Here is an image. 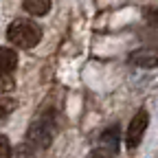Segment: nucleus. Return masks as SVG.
Returning <instances> with one entry per match:
<instances>
[{"mask_svg": "<svg viewBox=\"0 0 158 158\" xmlns=\"http://www.w3.org/2000/svg\"><path fill=\"white\" fill-rule=\"evenodd\" d=\"M7 37L9 42L18 48H33L40 40H42V31H40V27L35 22H31V20H13V22L9 24L7 29Z\"/></svg>", "mask_w": 158, "mask_h": 158, "instance_id": "1", "label": "nucleus"}, {"mask_svg": "<svg viewBox=\"0 0 158 158\" xmlns=\"http://www.w3.org/2000/svg\"><path fill=\"white\" fill-rule=\"evenodd\" d=\"M55 138V123L51 116H40L27 130V147L29 149H46Z\"/></svg>", "mask_w": 158, "mask_h": 158, "instance_id": "2", "label": "nucleus"}, {"mask_svg": "<svg viewBox=\"0 0 158 158\" xmlns=\"http://www.w3.org/2000/svg\"><path fill=\"white\" fill-rule=\"evenodd\" d=\"M147 123H149V114H147V110H138V112L132 116V121L127 123V130H125V145H127V149L138 147L141 138L145 136Z\"/></svg>", "mask_w": 158, "mask_h": 158, "instance_id": "3", "label": "nucleus"}, {"mask_svg": "<svg viewBox=\"0 0 158 158\" xmlns=\"http://www.w3.org/2000/svg\"><path fill=\"white\" fill-rule=\"evenodd\" d=\"M130 64L132 66H138V68H156L158 66V48H136L130 53Z\"/></svg>", "mask_w": 158, "mask_h": 158, "instance_id": "4", "label": "nucleus"}, {"mask_svg": "<svg viewBox=\"0 0 158 158\" xmlns=\"http://www.w3.org/2000/svg\"><path fill=\"white\" fill-rule=\"evenodd\" d=\"M22 5L27 13L37 15V18H42L51 11V0H22Z\"/></svg>", "mask_w": 158, "mask_h": 158, "instance_id": "5", "label": "nucleus"}, {"mask_svg": "<svg viewBox=\"0 0 158 158\" xmlns=\"http://www.w3.org/2000/svg\"><path fill=\"white\" fill-rule=\"evenodd\" d=\"M18 66V53L13 48L0 46V73H11Z\"/></svg>", "mask_w": 158, "mask_h": 158, "instance_id": "6", "label": "nucleus"}, {"mask_svg": "<svg viewBox=\"0 0 158 158\" xmlns=\"http://www.w3.org/2000/svg\"><path fill=\"white\" fill-rule=\"evenodd\" d=\"M101 143L108 152H112V154L116 152V147H118V127L116 125H112L110 130H106L101 134Z\"/></svg>", "mask_w": 158, "mask_h": 158, "instance_id": "7", "label": "nucleus"}, {"mask_svg": "<svg viewBox=\"0 0 158 158\" xmlns=\"http://www.w3.org/2000/svg\"><path fill=\"white\" fill-rule=\"evenodd\" d=\"M15 101L13 99H9V97H0V121H2V118H7L13 110H15Z\"/></svg>", "mask_w": 158, "mask_h": 158, "instance_id": "8", "label": "nucleus"}, {"mask_svg": "<svg viewBox=\"0 0 158 158\" xmlns=\"http://www.w3.org/2000/svg\"><path fill=\"white\" fill-rule=\"evenodd\" d=\"M13 88H15V81H13L11 73H0V94H7Z\"/></svg>", "mask_w": 158, "mask_h": 158, "instance_id": "9", "label": "nucleus"}, {"mask_svg": "<svg viewBox=\"0 0 158 158\" xmlns=\"http://www.w3.org/2000/svg\"><path fill=\"white\" fill-rule=\"evenodd\" d=\"M143 18L147 20L152 27L158 29V7H145V9H143Z\"/></svg>", "mask_w": 158, "mask_h": 158, "instance_id": "10", "label": "nucleus"}, {"mask_svg": "<svg viewBox=\"0 0 158 158\" xmlns=\"http://www.w3.org/2000/svg\"><path fill=\"white\" fill-rule=\"evenodd\" d=\"M11 154V143L5 134H0V158H9Z\"/></svg>", "mask_w": 158, "mask_h": 158, "instance_id": "11", "label": "nucleus"}, {"mask_svg": "<svg viewBox=\"0 0 158 158\" xmlns=\"http://www.w3.org/2000/svg\"><path fill=\"white\" fill-rule=\"evenodd\" d=\"M9 158H33V152L24 145V147H20V149H11V154H9Z\"/></svg>", "mask_w": 158, "mask_h": 158, "instance_id": "12", "label": "nucleus"}, {"mask_svg": "<svg viewBox=\"0 0 158 158\" xmlns=\"http://www.w3.org/2000/svg\"><path fill=\"white\" fill-rule=\"evenodd\" d=\"M88 158H114V154L108 152L106 147H99V149H92V152L88 154Z\"/></svg>", "mask_w": 158, "mask_h": 158, "instance_id": "13", "label": "nucleus"}]
</instances>
